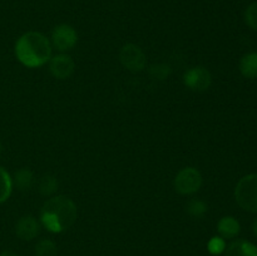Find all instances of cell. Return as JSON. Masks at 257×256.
I'll return each mask as SVG.
<instances>
[{"mask_svg":"<svg viewBox=\"0 0 257 256\" xmlns=\"http://www.w3.org/2000/svg\"><path fill=\"white\" fill-rule=\"evenodd\" d=\"M78 210L75 203L65 196H55L44 202L40 210V221L48 231L59 233L74 225Z\"/></svg>","mask_w":257,"mask_h":256,"instance_id":"1","label":"cell"},{"mask_svg":"<svg viewBox=\"0 0 257 256\" xmlns=\"http://www.w3.org/2000/svg\"><path fill=\"white\" fill-rule=\"evenodd\" d=\"M15 55L25 67H40L52 58V44L42 33L28 32L17 40Z\"/></svg>","mask_w":257,"mask_h":256,"instance_id":"2","label":"cell"},{"mask_svg":"<svg viewBox=\"0 0 257 256\" xmlns=\"http://www.w3.org/2000/svg\"><path fill=\"white\" fill-rule=\"evenodd\" d=\"M235 198L243 210L257 213V173L243 176L238 181L235 188Z\"/></svg>","mask_w":257,"mask_h":256,"instance_id":"3","label":"cell"},{"mask_svg":"<svg viewBox=\"0 0 257 256\" xmlns=\"http://www.w3.org/2000/svg\"><path fill=\"white\" fill-rule=\"evenodd\" d=\"M202 186V176L193 167H186L177 173L175 178V188L180 195H193Z\"/></svg>","mask_w":257,"mask_h":256,"instance_id":"4","label":"cell"},{"mask_svg":"<svg viewBox=\"0 0 257 256\" xmlns=\"http://www.w3.org/2000/svg\"><path fill=\"white\" fill-rule=\"evenodd\" d=\"M120 63L131 72H141L146 65V55L138 45L125 44L119 52Z\"/></svg>","mask_w":257,"mask_h":256,"instance_id":"5","label":"cell"},{"mask_svg":"<svg viewBox=\"0 0 257 256\" xmlns=\"http://www.w3.org/2000/svg\"><path fill=\"white\" fill-rule=\"evenodd\" d=\"M78 42V35L74 28L68 24H60L53 29L52 43L59 52H67V50L74 48Z\"/></svg>","mask_w":257,"mask_h":256,"instance_id":"6","label":"cell"},{"mask_svg":"<svg viewBox=\"0 0 257 256\" xmlns=\"http://www.w3.org/2000/svg\"><path fill=\"white\" fill-rule=\"evenodd\" d=\"M183 82H185L186 87L190 88L191 90L205 92L210 88L212 78H211V73L206 68L195 67L185 73Z\"/></svg>","mask_w":257,"mask_h":256,"instance_id":"7","label":"cell"},{"mask_svg":"<svg viewBox=\"0 0 257 256\" xmlns=\"http://www.w3.org/2000/svg\"><path fill=\"white\" fill-rule=\"evenodd\" d=\"M50 73L58 79H67L74 72V62L67 54H58L50 58L49 60Z\"/></svg>","mask_w":257,"mask_h":256,"instance_id":"8","label":"cell"},{"mask_svg":"<svg viewBox=\"0 0 257 256\" xmlns=\"http://www.w3.org/2000/svg\"><path fill=\"white\" fill-rule=\"evenodd\" d=\"M15 233L24 241L33 240L39 233V223L33 216H23L15 225Z\"/></svg>","mask_w":257,"mask_h":256,"instance_id":"9","label":"cell"},{"mask_svg":"<svg viewBox=\"0 0 257 256\" xmlns=\"http://www.w3.org/2000/svg\"><path fill=\"white\" fill-rule=\"evenodd\" d=\"M225 256H257V247L246 240H236L226 247Z\"/></svg>","mask_w":257,"mask_h":256,"instance_id":"10","label":"cell"},{"mask_svg":"<svg viewBox=\"0 0 257 256\" xmlns=\"http://www.w3.org/2000/svg\"><path fill=\"white\" fill-rule=\"evenodd\" d=\"M217 231L222 238H233L240 233V223L232 216H225L218 221Z\"/></svg>","mask_w":257,"mask_h":256,"instance_id":"11","label":"cell"},{"mask_svg":"<svg viewBox=\"0 0 257 256\" xmlns=\"http://www.w3.org/2000/svg\"><path fill=\"white\" fill-rule=\"evenodd\" d=\"M240 72L248 79L257 78V53L252 52L245 54L240 60Z\"/></svg>","mask_w":257,"mask_h":256,"instance_id":"12","label":"cell"},{"mask_svg":"<svg viewBox=\"0 0 257 256\" xmlns=\"http://www.w3.org/2000/svg\"><path fill=\"white\" fill-rule=\"evenodd\" d=\"M13 180V186L18 188L19 191H29L34 185V175L28 168H20L15 172Z\"/></svg>","mask_w":257,"mask_h":256,"instance_id":"13","label":"cell"},{"mask_svg":"<svg viewBox=\"0 0 257 256\" xmlns=\"http://www.w3.org/2000/svg\"><path fill=\"white\" fill-rule=\"evenodd\" d=\"M13 191V180L5 168L0 166V203L5 202L10 197Z\"/></svg>","mask_w":257,"mask_h":256,"instance_id":"14","label":"cell"},{"mask_svg":"<svg viewBox=\"0 0 257 256\" xmlns=\"http://www.w3.org/2000/svg\"><path fill=\"white\" fill-rule=\"evenodd\" d=\"M58 188V181L54 176L52 175H44L39 181L38 185V190L43 196H50L57 191Z\"/></svg>","mask_w":257,"mask_h":256,"instance_id":"15","label":"cell"},{"mask_svg":"<svg viewBox=\"0 0 257 256\" xmlns=\"http://www.w3.org/2000/svg\"><path fill=\"white\" fill-rule=\"evenodd\" d=\"M58 247L52 240H45L39 241L35 246V256H57Z\"/></svg>","mask_w":257,"mask_h":256,"instance_id":"16","label":"cell"},{"mask_svg":"<svg viewBox=\"0 0 257 256\" xmlns=\"http://www.w3.org/2000/svg\"><path fill=\"white\" fill-rule=\"evenodd\" d=\"M186 211L192 217H202L207 212V205L198 198H193V200L188 201V203L186 205Z\"/></svg>","mask_w":257,"mask_h":256,"instance_id":"17","label":"cell"},{"mask_svg":"<svg viewBox=\"0 0 257 256\" xmlns=\"http://www.w3.org/2000/svg\"><path fill=\"white\" fill-rule=\"evenodd\" d=\"M207 248L212 255H220L226 250V242L221 236H215L207 243Z\"/></svg>","mask_w":257,"mask_h":256,"instance_id":"18","label":"cell"},{"mask_svg":"<svg viewBox=\"0 0 257 256\" xmlns=\"http://www.w3.org/2000/svg\"><path fill=\"white\" fill-rule=\"evenodd\" d=\"M245 20L246 24L251 28V29L257 30V2L252 3L247 7L245 12Z\"/></svg>","mask_w":257,"mask_h":256,"instance_id":"19","label":"cell"},{"mask_svg":"<svg viewBox=\"0 0 257 256\" xmlns=\"http://www.w3.org/2000/svg\"><path fill=\"white\" fill-rule=\"evenodd\" d=\"M150 73L153 78L162 80V79H166V78L170 75L171 69L167 64H155L151 67Z\"/></svg>","mask_w":257,"mask_h":256,"instance_id":"20","label":"cell"},{"mask_svg":"<svg viewBox=\"0 0 257 256\" xmlns=\"http://www.w3.org/2000/svg\"><path fill=\"white\" fill-rule=\"evenodd\" d=\"M0 256H18V255L15 252H13V251H3V252L0 253Z\"/></svg>","mask_w":257,"mask_h":256,"instance_id":"21","label":"cell"},{"mask_svg":"<svg viewBox=\"0 0 257 256\" xmlns=\"http://www.w3.org/2000/svg\"><path fill=\"white\" fill-rule=\"evenodd\" d=\"M252 230H253V233H255V236H256V238H257V218H256L255 221H253Z\"/></svg>","mask_w":257,"mask_h":256,"instance_id":"22","label":"cell"},{"mask_svg":"<svg viewBox=\"0 0 257 256\" xmlns=\"http://www.w3.org/2000/svg\"><path fill=\"white\" fill-rule=\"evenodd\" d=\"M3 152V146H2V142H0V155H2Z\"/></svg>","mask_w":257,"mask_h":256,"instance_id":"23","label":"cell"}]
</instances>
